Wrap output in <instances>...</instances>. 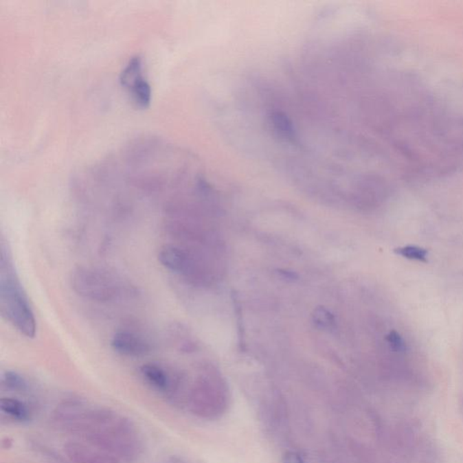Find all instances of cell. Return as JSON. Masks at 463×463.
<instances>
[{
  "mask_svg": "<svg viewBox=\"0 0 463 463\" xmlns=\"http://www.w3.org/2000/svg\"><path fill=\"white\" fill-rule=\"evenodd\" d=\"M278 273L282 277V278L287 280V281H296L298 280V274L293 273V271L288 270H279Z\"/></svg>",
  "mask_w": 463,
  "mask_h": 463,
  "instance_id": "cell-14",
  "label": "cell"
},
{
  "mask_svg": "<svg viewBox=\"0 0 463 463\" xmlns=\"http://www.w3.org/2000/svg\"><path fill=\"white\" fill-rule=\"evenodd\" d=\"M0 258V310L3 317L27 338L36 335V322L8 251L1 247Z\"/></svg>",
  "mask_w": 463,
  "mask_h": 463,
  "instance_id": "cell-1",
  "label": "cell"
},
{
  "mask_svg": "<svg viewBox=\"0 0 463 463\" xmlns=\"http://www.w3.org/2000/svg\"><path fill=\"white\" fill-rule=\"evenodd\" d=\"M111 347L122 356L139 357L150 352V346L142 337L130 331H119L114 334Z\"/></svg>",
  "mask_w": 463,
  "mask_h": 463,
  "instance_id": "cell-6",
  "label": "cell"
},
{
  "mask_svg": "<svg viewBox=\"0 0 463 463\" xmlns=\"http://www.w3.org/2000/svg\"><path fill=\"white\" fill-rule=\"evenodd\" d=\"M0 411L8 419L20 424L30 422L33 418V411L30 405L16 397H2L0 399Z\"/></svg>",
  "mask_w": 463,
  "mask_h": 463,
  "instance_id": "cell-7",
  "label": "cell"
},
{
  "mask_svg": "<svg viewBox=\"0 0 463 463\" xmlns=\"http://www.w3.org/2000/svg\"><path fill=\"white\" fill-rule=\"evenodd\" d=\"M139 374L148 387L164 394L170 401H174L178 396L180 385L179 377L171 374L161 365L147 363L139 368Z\"/></svg>",
  "mask_w": 463,
  "mask_h": 463,
  "instance_id": "cell-4",
  "label": "cell"
},
{
  "mask_svg": "<svg viewBox=\"0 0 463 463\" xmlns=\"http://www.w3.org/2000/svg\"><path fill=\"white\" fill-rule=\"evenodd\" d=\"M74 291L85 299L109 302L118 294V286L106 273L88 267L74 269L71 276Z\"/></svg>",
  "mask_w": 463,
  "mask_h": 463,
  "instance_id": "cell-2",
  "label": "cell"
},
{
  "mask_svg": "<svg viewBox=\"0 0 463 463\" xmlns=\"http://www.w3.org/2000/svg\"><path fill=\"white\" fill-rule=\"evenodd\" d=\"M284 463H305L302 458V456L294 451H287L282 458Z\"/></svg>",
  "mask_w": 463,
  "mask_h": 463,
  "instance_id": "cell-13",
  "label": "cell"
},
{
  "mask_svg": "<svg viewBox=\"0 0 463 463\" xmlns=\"http://www.w3.org/2000/svg\"><path fill=\"white\" fill-rule=\"evenodd\" d=\"M313 321L323 330H332L335 328L336 321L332 314L323 307L317 308L313 313Z\"/></svg>",
  "mask_w": 463,
  "mask_h": 463,
  "instance_id": "cell-11",
  "label": "cell"
},
{
  "mask_svg": "<svg viewBox=\"0 0 463 463\" xmlns=\"http://www.w3.org/2000/svg\"><path fill=\"white\" fill-rule=\"evenodd\" d=\"M387 341L390 348L396 352H401L405 350V343L402 337L396 331H392L387 336Z\"/></svg>",
  "mask_w": 463,
  "mask_h": 463,
  "instance_id": "cell-12",
  "label": "cell"
},
{
  "mask_svg": "<svg viewBox=\"0 0 463 463\" xmlns=\"http://www.w3.org/2000/svg\"><path fill=\"white\" fill-rule=\"evenodd\" d=\"M394 253L404 258L414 260V261L427 262L428 251L425 248L416 247V245H407L396 248Z\"/></svg>",
  "mask_w": 463,
  "mask_h": 463,
  "instance_id": "cell-10",
  "label": "cell"
},
{
  "mask_svg": "<svg viewBox=\"0 0 463 463\" xmlns=\"http://www.w3.org/2000/svg\"><path fill=\"white\" fill-rule=\"evenodd\" d=\"M121 84L128 90L134 104L139 108H146L151 102V87L143 76L141 57H133L121 74Z\"/></svg>",
  "mask_w": 463,
  "mask_h": 463,
  "instance_id": "cell-3",
  "label": "cell"
},
{
  "mask_svg": "<svg viewBox=\"0 0 463 463\" xmlns=\"http://www.w3.org/2000/svg\"><path fill=\"white\" fill-rule=\"evenodd\" d=\"M159 261L163 267L175 273H185L191 264L188 254L173 245H166L159 251Z\"/></svg>",
  "mask_w": 463,
  "mask_h": 463,
  "instance_id": "cell-8",
  "label": "cell"
},
{
  "mask_svg": "<svg viewBox=\"0 0 463 463\" xmlns=\"http://www.w3.org/2000/svg\"><path fill=\"white\" fill-rule=\"evenodd\" d=\"M1 385L5 389L16 393L27 392L30 388L27 379L16 371H5L3 373Z\"/></svg>",
  "mask_w": 463,
  "mask_h": 463,
  "instance_id": "cell-9",
  "label": "cell"
},
{
  "mask_svg": "<svg viewBox=\"0 0 463 463\" xmlns=\"http://www.w3.org/2000/svg\"><path fill=\"white\" fill-rule=\"evenodd\" d=\"M64 453L70 463H122L111 454L80 440L65 442Z\"/></svg>",
  "mask_w": 463,
  "mask_h": 463,
  "instance_id": "cell-5",
  "label": "cell"
}]
</instances>
